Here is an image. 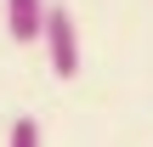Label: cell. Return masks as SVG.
Masks as SVG:
<instances>
[{"mask_svg": "<svg viewBox=\"0 0 153 147\" xmlns=\"http://www.w3.org/2000/svg\"><path fill=\"white\" fill-rule=\"evenodd\" d=\"M40 45H45V62H51L57 79H74V74H79V28H74V11H68V6H51Z\"/></svg>", "mask_w": 153, "mask_h": 147, "instance_id": "obj_1", "label": "cell"}, {"mask_svg": "<svg viewBox=\"0 0 153 147\" xmlns=\"http://www.w3.org/2000/svg\"><path fill=\"white\" fill-rule=\"evenodd\" d=\"M45 17H51V0H6V28L17 45L45 40Z\"/></svg>", "mask_w": 153, "mask_h": 147, "instance_id": "obj_2", "label": "cell"}, {"mask_svg": "<svg viewBox=\"0 0 153 147\" xmlns=\"http://www.w3.org/2000/svg\"><path fill=\"white\" fill-rule=\"evenodd\" d=\"M6 147H40V125H34V119H17V125H11V142Z\"/></svg>", "mask_w": 153, "mask_h": 147, "instance_id": "obj_3", "label": "cell"}]
</instances>
